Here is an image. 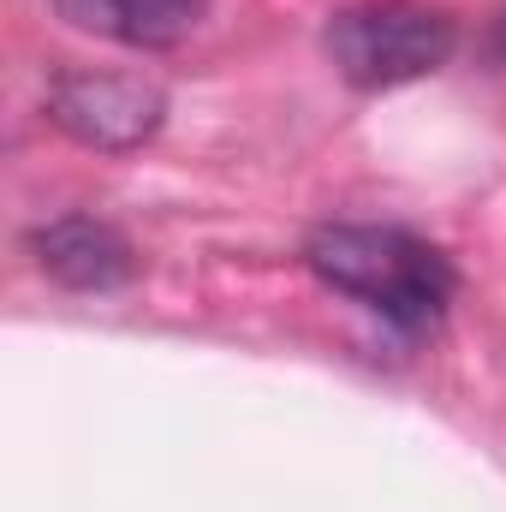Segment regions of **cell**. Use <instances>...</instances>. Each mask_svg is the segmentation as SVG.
Instances as JSON below:
<instances>
[{
	"instance_id": "6da1fadb",
	"label": "cell",
	"mask_w": 506,
	"mask_h": 512,
	"mask_svg": "<svg viewBox=\"0 0 506 512\" xmlns=\"http://www.w3.org/2000/svg\"><path fill=\"white\" fill-rule=\"evenodd\" d=\"M304 262L322 286L358 298L364 310H376L381 322L405 334L435 328L441 310L453 304V262L405 227H364V221L316 227Z\"/></svg>"
},
{
	"instance_id": "7a4b0ae2",
	"label": "cell",
	"mask_w": 506,
	"mask_h": 512,
	"mask_svg": "<svg viewBox=\"0 0 506 512\" xmlns=\"http://www.w3.org/2000/svg\"><path fill=\"white\" fill-rule=\"evenodd\" d=\"M322 48L352 90H399L453 60L459 24L423 0H358L328 18Z\"/></svg>"
},
{
	"instance_id": "3957f363",
	"label": "cell",
	"mask_w": 506,
	"mask_h": 512,
	"mask_svg": "<svg viewBox=\"0 0 506 512\" xmlns=\"http://www.w3.org/2000/svg\"><path fill=\"white\" fill-rule=\"evenodd\" d=\"M48 120L84 149H137L167 120V96L126 72H60L48 90Z\"/></svg>"
},
{
	"instance_id": "277c9868",
	"label": "cell",
	"mask_w": 506,
	"mask_h": 512,
	"mask_svg": "<svg viewBox=\"0 0 506 512\" xmlns=\"http://www.w3.org/2000/svg\"><path fill=\"white\" fill-rule=\"evenodd\" d=\"M36 268L72 292H114L137 274V251L120 227L96 221V215H60L48 227L30 233Z\"/></svg>"
},
{
	"instance_id": "5b68a950",
	"label": "cell",
	"mask_w": 506,
	"mask_h": 512,
	"mask_svg": "<svg viewBox=\"0 0 506 512\" xmlns=\"http://www.w3.org/2000/svg\"><path fill=\"white\" fill-rule=\"evenodd\" d=\"M60 18L126 48H173L203 24L209 0H54Z\"/></svg>"
},
{
	"instance_id": "8992f818",
	"label": "cell",
	"mask_w": 506,
	"mask_h": 512,
	"mask_svg": "<svg viewBox=\"0 0 506 512\" xmlns=\"http://www.w3.org/2000/svg\"><path fill=\"white\" fill-rule=\"evenodd\" d=\"M501 54H506V18H501Z\"/></svg>"
}]
</instances>
